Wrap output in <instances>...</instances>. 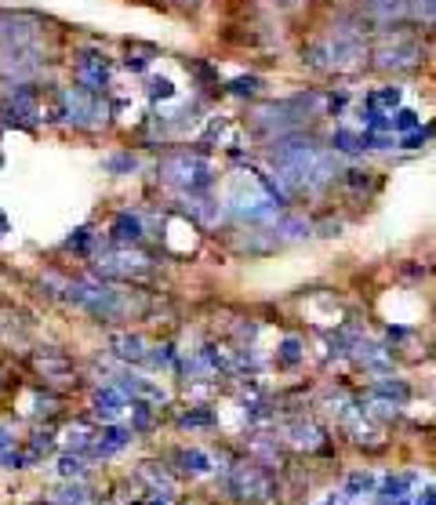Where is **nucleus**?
I'll use <instances>...</instances> for the list:
<instances>
[{
  "label": "nucleus",
  "mask_w": 436,
  "mask_h": 505,
  "mask_svg": "<svg viewBox=\"0 0 436 505\" xmlns=\"http://www.w3.org/2000/svg\"><path fill=\"white\" fill-rule=\"evenodd\" d=\"M418 11L426 15V22H433V26H436V0H418Z\"/></svg>",
  "instance_id": "nucleus-7"
},
{
  "label": "nucleus",
  "mask_w": 436,
  "mask_h": 505,
  "mask_svg": "<svg viewBox=\"0 0 436 505\" xmlns=\"http://www.w3.org/2000/svg\"><path fill=\"white\" fill-rule=\"evenodd\" d=\"M0 164H4V160H0Z\"/></svg>",
  "instance_id": "nucleus-12"
},
{
  "label": "nucleus",
  "mask_w": 436,
  "mask_h": 505,
  "mask_svg": "<svg viewBox=\"0 0 436 505\" xmlns=\"http://www.w3.org/2000/svg\"><path fill=\"white\" fill-rule=\"evenodd\" d=\"M44 69L41 44H19V47H0V80L8 87L33 84L36 73Z\"/></svg>",
  "instance_id": "nucleus-1"
},
{
  "label": "nucleus",
  "mask_w": 436,
  "mask_h": 505,
  "mask_svg": "<svg viewBox=\"0 0 436 505\" xmlns=\"http://www.w3.org/2000/svg\"><path fill=\"white\" fill-rule=\"evenodd\" d=\"M113 236L124 240V244H127V240H138V222L127 218V214H120V218H117V233H113Z\"/></svg>",
  "instance_id": "nucleus-4"
},
{
  "label": "nucleus",
  "mask_w": 436,
  "mask_h": 505,
  "mask_svg": "<svg viewBox=\"0 0 436 505\" xmlns=\"http://www.w3.org/2000/svg\"><path fill=\"white\" fill-rule=\"evenodd\" d=\"M367 4V11L375 15L378 22H393V19H400V15H407V0H364Z\"/></svg>",
  "instance_id": "nucleus-3"
},
{
  "label": "nucleus",
  "mask_w": 436,
  "mask_h": 505,
  "mask_svg": "<svg viewBox=\"0 0 436 505\" xmlns=\"http://www.w3.org/2000/svg\"><path fill=\"white\" fill-rule=\"evenodd\" d=\"M106 168H109V171H127V168H135V157H131V153H117V157L106 160Z\"/></svg>",
  "instance_id": "nucleus-5"
},
{
  "label": "nucleus",
  "mask_w": 436,
  "mask_h": 505,
  "mask_svg": "<svg viewBox=\"0 0 436 505\" xmlns=\"http://www.w3.org/2000/svg\"><path fill=\"white\" fill-rule=\"evenodd\" d=\"M41 44V19L30 11H0V47Z\"/></svg>",
  "instance_id": "nucleus-2"
},
{
  "label": "nucleus",
  "mask_w": 436,
  "mask_h": 505,
  "mask_svg": "<svg viewBox=\"0 0 436 505\" xmlns=\"http://www.w3.org/2000/svg\"><path fill=\"white\" fill-rule=\"evenodd\" d=\"M66 247L84 251V247H87V229H76V236H69V244H66Z\"/></svg>",
  "instance_id": "nucleus-8"
},
{
  "label": "nucleus",
  "mask_w": 436,
  "mask_h": 505,
  "mask_svg": "<svg viewBox=\"0 0 436 505\" xmlns=\"http://www.w3.org/2000/svg\"><path fill=\"white\" fill-rule=\"evenodd\" d=\"M8 469H22V454H4Z\"/></svg>",
  "instance_id": "nucleus-9"
},
{
  "label": "nucleus",
  "mask_w": 436,
  "mask_h": 505,
  "mask_svg": "<svg viewBox=\"0 0 436 505\" xmlns=\"http://www.w3.org/2000/svg\"><path fill=\"white\" fill-rule=\"evenodd\" d=\"M4 233H8V214L0 211V236H4Z\"/></svg>",
  "instance_id": "nucleus-10"
},
{
  "label": "nucleus",
  "mask_w": 436,
  "mask_h": 505,
  "mask_svg": "<svg viewBox=\"0 0 436 505\" xmlns=\"http://www.w3.org/2000/svg\"><path fill=\"white\" fill-rule=\"evenodd\" d=\"M8 440H11V436L4 433V429H0V451H4V447H8Z\"/></svg>",
  "instance_id": "nucleus-11"
},
{
  "label": "nucleus",
  "mask_w": 436,
  "mask_h": 505,
  "mask_svg": "<svg viewBox=\"0 0 436 505\" xmlns=\"http://www.w3.org/2000/svg\"><path fill=\"white\" fill-rule=\"evenodd\" d=\"M149 95H153V98H171L175 87H171V80H153V84H149Z\"/></svg>",
  "instance_id": "nucleus-6"
}]
</instances>
